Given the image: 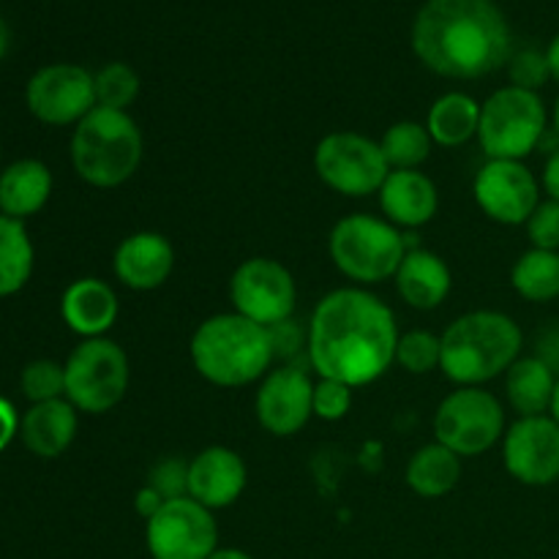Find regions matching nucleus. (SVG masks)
I'll return each instance as SVG.
<instances>
[{
    "label": "nucleus",
    "instance_id": "1",
    "mask_svg": "<svg viewBox=\"0 0 559 559\" xmlns=\"http://www.w3.org/2000/svg\"><path fill=\"white\" fill-rule=\"evenodd\" d=\"M399 336L391 306L364 287H342L317 304L306 328V355L320 380L364 388L396 364Z\"/></svg>",
    "mask_w": 559,
    "mask_h": 559
},
{
    "label": "nucleus",
    "instance_id": "2",
    "mask_svg": "<svg viewBox=\"0 0 559 559\" xmlns=\"http://www.w3.org/2000/svg\"><path fill=\"white\" fill-rule=\"evenodd\" d=\"M511 27L495 0H426L413 25L420 63L448 80H478L511 60Z\"/></svg>",
    "mask_w": 559,
    "mask_h": 559
},
{
    "label": "nucleus",
    "instance_id": "3",
    "mask_svg": "<svg viewBox=\"0 0 559 559\" xmlns=\"http://www.w3.org/2000/svg\"><path fill=\"white\" fill-rule=\"evenodd\" d=\"M522 328L502 311H467L440 336V371L459 388H480L522 358Z\"/></svg>",
    "mask_w": 559,
    "mask_h": 559
},
{
    "label": "nucleus",
    "instance_id": "4",
    "mask_svg": "<svg viewBox=\"0 0 559 559\" xmlns=\"http://www.w3.org/2000/svg\"><path fill=\"white\" fill-rule=\"evenodd\" d=\"M189 353L197 374L218 388L251 385L262 380L276 360L271 331L235 311L200 322Z\"/></svg>",
    "mask_w": 559,
    "mask_h": 559
},
{
    "label": "nucleus",
    "instance_id": "5",
    "mask_svg": "<svg viewBox=\"0 0 559 559\" xmlns=\"http://www.w3.org/2000/svg\"><path fill=\"white\" fill-rule=\"evenodd\" d=\"M74 173L93 189H118L142 164V131L123 109L96 107L71 134Z\"/></svg>",
    "mask_w": 559,
    "mask_h": 559
},
{
    "label": "nucleus",
    "instance_id": "6",
    "mask_svg": "<svg viewBox=\"0 0 559 559\" xmlns=\"http://www.w3.org/2000/svg\"><path fill=\"white\" fill-rule=\"evenodd\" d=\"M328 251L338 273L369 287L396 276L407 254V243L399 227H393L388 218L353 213L333 224Z\"/></svg>",
    "mask_w": 559,
    "mask_h": 559
},
{
    "label": "nucleus",
    "instance_id": "7",
    "mask_svg": "<svg viewBox=\"0 0 559 559\" xmlns=\"http://www.w3.org/2000/svg\"><path fill=\"white\" fill-rule=\"evenodd\" d=\"M549 131V109L540 93L506 85L480 104L478 142L489 158L524 162Z\"/></svg>",
    "mask_w": 559,
    "mask_h": 559
},
{
    "label": "nucleus",
    "instance_id": "8",
    "mask_svg": "<svg viewBox=\"0 0 559 559\" xmlns=\"http://www.w3.org/2000/svg\"><path fill=\"white\" fill-rule=\"evenodd\" d=\"M66 369V399L80 413L102 415L123 402L129 391L131 369L129 355L118 342L102 338H82L80 347L69 355Z\"/></svg>",
    "mask_w": 559,
    "mask_h": 559
},
{
    "label": "nucleus",
    "instance_id": "9",
    "mask_svg": "<svg viewBox=\"0 0 559 559\" xmlns=\"http://www.w3.org/2000/svg\"><path fill=\"white\" fill-rule=\"evenodd\" d=\"M435 437L456 456H480L506 437V409L486 388H456L437 407Z\"/></svg>",
    "mask_w": 559,
    "mask_h": 559
},
{
    "label": "nucleus",
    "instance_id": "10",
    "mask_svg": "<svg viewBox=\"0 0 559 559\" xmlns=\"http://www.w3.org/2000/svg\"><path fill=\"white\" fill-rule=\"evenodd\" d=\"M314 173L336 194L369 197L382 189L391 167L380 142L358 131H331L317 142Z\"/></svg>",
    "mask_w": 559,
    "mask_h": 559
},
{
    "label": "nucleus",
    "instance_id": "11",
    "mask_svg": "<svg viewBox=\"0 0 559 559\" xmlns=\"http://www.w3.org/2000/svg\"><path fill=\"white\" fill-rule=\"evenodd\" d=\"M229 300L235 314L262 328L293 320L298 287L287 267L271 257H251L235 267L229 278Z\"/></svg>",
    "mask_w": 559,
    "mask_h": 559
},
{
    "label": "nucleus",
    "instance_id": "12",
    "mask_svg": "<svg viewBox=\"0 0 559 559\" xmlns=\"http://www.w3.org/2000/svg\"><path fill=\"white\" fill-rule=\"evenodd\" d=\"M145 544L153 559H207L218 549V524L213 511L180 497L145 522Z\"/></svg>",
    "mask_w": 559,
    "mask_h": 559
},
{
    "label": "nucleus",
    "instance_id": "13",
    "mask_svg": "<svg viewBox=\"0 0 559 559\" xmlns=\"http://www.w3.org/2000/svg\"><path fill=\"white\" fill-rule=\"evenodd\" d=\"M25 104L41 123L76 126L96 109V80L74 63L44 66L27 82Z\"/></svg>",
    "mask_w": 559,
    "mask_h": 559
},
{
    "label": "nucleus",
    "instance_id": "14",
    "mask_svg": "<svg viewBox=\"0 0 559 559\" xmlns=\"http://www.w3.org/2000/svg\"><path fill=\"white\" fill-rule=\"evenodd\" d=\"M540 180L524 162L489 158L475 175L473 194L480 211L497 224L522 227L540 205Z\"/></svg>",
    "mask_w": 559,
    "mask_h": 559
},
{
    "label": "nucleus",
    "instance_id": "15",
    "mask_svg": "<svg viewBox=\"0 0 559 559\" xmlns=\"http://www.w3.org/2000/svg\"><path fill=\"white\" fill-rule=\"evenodd\" d=\"M502 462L522 486L544 489L559 480V424L551 415L519 418L502 437Z\"/></svg>",
    "mask_w": 559,
    "mask_h": 559
},
{
    "label": "nucleus",
    "instance_id": "16",
    "mask_svg": "<svg viewBox=\"0 0 559 559\" xmlns=\"http://www.w3.org/2000/svg\"><path fill=\"white\" fill-rule=\"evenodd\" d=\"M257 420L273 437H293L314 418V382L304 366L287 364L262 377L257 391Z\"/></svg>",
    "mask_w": 559,
    "mask_h": 559
},
{
    "label": "nucleus",
    "instance_id": "17",
    "mask_svg": "<svg viewBox=\"0 0 559 559\" xmlns=\"http://www.w3.org/2000/svg\"><path fill=\"white\" fill-rule=\"evenodd\" d=\"M249 469L233 448L211 445L189 462V497L207 511H222L243 495Z\"/></svg>",
    "mask_w": 559,
    "mask_h": 559
},
{
    "label": "nucleus",
    "instance_id": "18",
    "mask_svg": "<svg viewBox=\"0 0 559 559\" xmlns=\"http://www.w3.org/2000/svg\"><path fill=\"white\" fill-rule=\"evenodd\" d=\"M112 271L115 278L134 293L158 289L175 271L173 243L162 233H151V229L126 235L115 249Z\"/></svg>",
    "mask_w": 559,
    "mask_h": 559
},
{
    "label": "nucleus",
    "instance_id": "19",
    "mask_svg": "<svg viewBox=\"0 0 559 559\" xmlns=\"http://www.w3.org/2000/svg\"><path fill=\"white\" fill-rule=\"evenodd\" d=\"M377 194H380L382 216L393 227H424L437 216V207H440V191L435 180L420 169H391Z\"/></svg>",
    "mask_w": 559,
    "mask_h": 559
},
{
    "label": "nucleus",
    "instance_id": "20",
    "mask_svg": "<svg viewBox=\"0 0 559 559\" xmlns=\"http://www.w3.org/2000/svg\"><path fill=\"white\" fill-rule=\"evenodd\" d=\"M118 295L102 278H76L60 298V317L82 338L107 336L109 328L118 322Z\"/></svg>",
    "mask_w": 559,
    "mask_h": 559
},
{
    "label": "nucleus",
    "instance_id": "21",
    "mask_svg": "<svg viewBox=\"0 0 559 559\" xmlns=\"http://www.w3.org/2000/svg\"><path fill=\"white\" fill-rule=\"evenodd\" d=\"M396 293L409 309L431 311L451 295L453 276L440 254L426 249H407L396 271Z\"/></svg>",
    "mask_w": 559,
    "mask_h": 559
},
{
    "label": "nucleus",
    "instance_id": "22",
    "mask_svg": "<svg viewBox=\"0 0 559 559\" xmlns=\"http://www.w3.org/2000/svg\"><path fill=\"white\" fill-rule=\"evenodd\" d=\"M80 409L69 399H55V402L33 404L20 418V437L27 451L38 459H58L69 451L80 429Z\"/></svg>",
    "mask_w": 559,
    "mask_h": 559
},
{
    "label": "nucleus",
    "instance_id": "23",
    "mask_svg": "<svg viewBox=\"0 0 559 559\" xmlns=\"http://www.w3.org/2000/svg\"><path fill=\"white\" fill-rule=\"evenodd\" d=\"M52 194V173L38 158H20L0 173V216L25 218L36 216Z\"/></svg>",
    "mask_w": 559,
    "mask_h": 559
},
{
    "label": "nucleus",
    "instance_id": "24",
    "mask_svg": "<svg viewBox=\"0 0 559 559\" xmlns=\"http://www.w3.org/2000/svg\"><path fill=\"white\" fill-rule=\"evenodd\" d=\"M557 371L538 355L519 358L506 371V396L519 418H533V415H549L551 399L557 388Z\"/></svg>",
    "mask_w": 559,
    "mask_h": 559
},
{
    "label": "nucleus",
    "instance_id": "25",
    "mask_svg": "<svg viewBox=\"0 0 559 559\" xmlns=\"http://www.w3.org/2000/svg\"><path fill=\"white\" fill-rule=\"evenodd\" d=\"M462 478V456L451 451V448L440 445V442H431L424 445L407 464V480L409 489L415 491L424 500H440V497L451 495L459 486Z\"/></svg>",
    "mask_w": 559,
    "mask_h": 559
},
{
    "label": "nucleus",
    "instance_id": "26",
    "mask_svg": "<svg viewBox=\"0 0 559 559\" xmlns=\"http://www.w3.org/2000/svg\"><path fill=\"white\" fill-rule=\"evenodd\" d=\"M480 123V104L467 93H445L437 98L426 118V129H429L435 145L442 147H459L478 136Z\"/></svg>",
    "mask_w": 559,
    "mask_h": 559
},
{
    "label": "nucleus",
    "instance_id": "27",
    "mask_svg": "<svg viewBox=\"0 0 559 559\" xmlns=\"http://www.w3.org/2000/svg\"><path fill=\"white\" fill-rule=\"evenodd\" d=\"M511 287L530 304L559 298V251L527 249L511 267Z\"/></svg>",
    "mask_w": 559,
    "mask_h": 559
},
{
    "label": "nucleus",
    "instance_id": "28",
    "mask_svg": "<svg viewBox=\"0 0 559 559\" xmlns=\"http://www.w3.org/2000/svg\"><path fill=\"white\" fill-rule=\"evenodd\" d=\"M33 243L25 224L0 216V298L16 295L33 276Z\"/></svg>",
    "mask_w": 559,
    "mask_h": 559
},
{
    "label": "nucleus",
    "instance_id": "29",
    "mask_svg": "<svg viewBox=\"0 0 559 559\" xmlns=\"http://www.w3.org/2000/svg\"><path fill=\"white\" fill-rule=\"evenodd\" d=\"M431 140L426 123L415 120H399L382 134L380 147L391 169H418L431 156Z\"/></svg>",
    "mask_w": 559,
    "mask_h": 559
},
{
    "label": "nucleus",
    "instance_id": "30",
    "mask_svg": "<svg viewBox=\"0 0 559 559\" xmlns=\"http://www.w3.org/2000/svg\"><path fill=\"white\" fill-rule=\"evenodd\" d=\"M96 80V107L129 109L140 96V76L126 63H107L93 74Z\"/></svg>",
    "mask_w": 559,
    "mask_h": 559
},
{
    "label": "nucleus",
    "instance_id": "31",
    "mask_svg": "<svg viewBox=\"0 0 559 559\" xmlns=\"http://www.w3.org/2000/svg\"><path fill=\"white\" fill-rule=\"evenodd\" d=\"M20 388L31 404L66 399V369L58 360H31L20 374Z\"/></svg>",
    "mask_w": 559,
    "mask_h": 559
},
{
    "label": "nucleus",
    "instance_id": "32",
    "mask_svg": "<svg viewBox=\"0 0 559 559\" xmlns=\"http://www.w3.org/2000/svg\"><path fill=\"white\" fill-rule=\"evenodd\" d=\"M440 336L429 331H409L399 336L396 364L409 374H429L440 369Z\"/></svg>",
    "mask_w": 559,
    "mask_h": 559
},
{
    "label": "nucleus",
    "instance_id": "33",
    "mask_svg": "<svg viewBox=\"0 0 559 559\" xmlns=\"http://www.w3.org/2000/svg\"><path fill=\"white\" fill-rule=\"evenodd\" d=\"M508 76H511L513 87L538 93L551 80L549 58L540 49H522L508 60Z\"/></svg>",
    "mask_w": 559,
    "mask_h": 559
},
{
    "label": "nucleus",
    "instance_id": "34",
    "mask_svg": "<svg viewBox=\"0 0 559 559\" xmlns=\"http://www.w3.org/2000/svg\"><path fill=\"white\" fill-rule=\"evenodd\" d=\"M353 391L355 388L336 380L314 382V418L328 420V424L347 418V413L353 409Z\"/></svg>",
    "mask_w": 559,
    "mask_h": 559
},
{
    "label": "nucleus",
    "instance_id": "35",
    "mask_svg": "<svg viewBox=\"0 0 559 559\" xmlns=\"http://www.w3.org/2000/svg\"><path fill=\"white\" fill-rule=\"evenodd\" d=\"M147 486L156 489L167 502L189 497V462L173 456L162 459L147 475Z\"/></svg>",
    "mask_w": 559,
    "mask_h": 559
},
{
    "label": "nucleus",
    "instance_id": "36",
    "mask_svg": "<svg viewBox=\"0 0 559 559\" xmlns=\"http://www.w3.org/2000/svg\"><path fill=\"white\" fill-rule=\"evenodd\" d=\"M524 227H527V238L533 249L559 251V202L540 200V205L535 207V213Z\"/></svg>",
    "mask_w": 559,
    "mask_h": 559
},
{
    "label": "nucleus",
    "instance_id": "37",
    "mask_svg": "<svg viewBox=\"0 0 559 559\" xmlns=\"http://www.w3.org/2000/svg\"><path fill=\"white\" fill-rule=\"evenodd\" d=\"M267 331H271L273 349H276V358H278V355H282V358H289V355L298 353L300 347L306 349V333H300V328L295 325L293 320L282 322V325L267 328Z\"/></svg>",
    "mask_w": 559,
    "mask_h": 559
},
{
    "label": "nucleus",
    "instance_id": "38",
    "mask_svg": "<svg viewBox=\"0 0 559 559\" xmlns=\"http://www.w3.org/2000/svg\"><path fill=\"white\" fill-rule=\"evenodd\" d=\"M16 435H20V415L9 399L0 396V453L11 445Z\"/></svg>",
    "mask_w": 559,
    "mask_h": 559
},
{
    "label": "nucleus",
    "instance_id": "39",
    "mask_svg": "<svg viewBox=\"0 0 559 559\" xmlns=\"http://www.w3.org/2000/svg\"><path fill=\"white\" fill-rule=\"evenodd\" d=\"M540 189L546 191V200L559 202V145L546 156L544 175H540Z\"/></svg>",
    "mask_w": 559,
    "mask_h": 559
},
{
    "label": "nucleus",
    "instance_id": "40",
    "mask_svg": "<svg viewBox=\"0 0 559 559\" xmlns=\"http://www.w3.org/2000/svg\"><path fill=\"white\" fill-rule=\"evenodd\" d=\"M164 497L158 495L156 489H151V486H142L140 491H136V497H134V508H136V513H140L142 519H145V522H151L153 516H156L158 511H162L164 508Z\"/></svg>",
    "mask_w": 559,
    "mask_h": 559
},
{
    "label": "nucleus",
    "instance_id": "41",
    "mask_svg": "<svg viewBox=\"0 0 559 559\" xmlns=\"http://www.w3.org/2000/svg\"><path fill=\"white\" fill-rule=\"evenodd\" d=\"M546 58H549V66H551V80L559 82V33L551 38L549 47H546Z\"/></svg>",
    "mask_w": 559,
    "mask_h": 559
},
{
    "label": "nucleus",
    "instance_id": "42",
    "mask_svg": "<svg viewBox=\"0 0 559 559\" xmlns=\"http://www.w3.org/2000/svg\"><path fill=\"white\" fill-rule=\"evenodd\" d=\"M207 559H254V557L246 555V551L240 549H216Z\"/></svg>",
    "mask_w": 559,
    "mask_h": 559
},
{
    "label": "nucleus",
    "instance_id": "43",
    "mask_svg": "<svg viewBox=\"0 0 559 559\" xmlns=\"http://www.w3.org/2000/svg\"><path fill=\"white\" fill-rule=\"evenodd\" d=\"M9 25H5L3 20H0V60H3V55L9 52Z\"/></svg>",
    "mask_w": 559,
    "mask_h": 559
},
{
    "label": "nucleus",
    "instance_id": "44",
    "mask_svg": "<svg viewBox=\"0 0 559 559\" xmlns=\"http://www.w3.org/2000/svg\"><path fill=\"white\" fill-rule=\"evenodd\" d=\"M551 418L559 424V377H557V388H555V399H551V409H549Z\"/></svg>",
    "mask_w": 559,
    "mask_h": 559
},
{
    "label": "nucleus",
    "instance_id": "45",
    "mask_svg": "<svg viewBox=\"0 0 559 559\" xmlns=\"http://www.w3.org/2000/svg\"><path fill=\"white\" fill-rule=\"evenodd\" d=\"M551 126H555V134L559 136V96L555 102V109H551Z\"/></svg>",
    "mask_w": 559,
    "mask_h": 559
}]
</instances>
